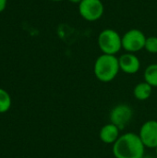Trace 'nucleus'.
<instances>
[{"label":"nucleus","instance_id":"1","mask_svg":"<svg viewBox=\"0 0 157 158\" xmlns=\"http://www.w3.org/2000/svg\"><path fill=\"white\" fill-rule=\"evenodd\" d=\"M145 148L139 134L127 132L113 144L112 152L116 158H143Z\"/></svg>","mask_w":157,"mask_h":158},{"label":"nucleus","instance_id":"2","mask_svg":"<svg viewBox=\"0 0 157 158\" xmlns=\"http://www.w3.org/2000/svg\"><path fill=\"white\" fill-rule=\"evenodd\" d=\"M119 70L118 57L114 55L102 54L96 58L93 65L94 76L102 82H110L115 80Z\"/></svg>","mask_w":157,"mask_h":158},{"label":"nucleus","instance_id":"3","mask_svg":"<svg viewBox=\"0 0 157 158\" xmlns=\"http://www.w3.org/2000/svg\"><path fill=\"white\" fill-rule=\"evenodd\" d=\"M97 44L103 54L116 56L122 48V36L113 29H105L99 33Z\"/></svg>","mask_w":157,"mask_h":158},{"label":"nucleus","instance_id":"4","mask_svg":"<svg viewBox=\"0 0 157 158\" xmlns=\"http://www.w3.org/2000/svg\"><path fill=\"white\" fill-rule=\"evenodd\" d=\"M145 34L139 29H130L122 35V48L128 53H137L144 49Z\"/></svg>","mask_w":157,"mask_h":158},{"label":"nucleus","instance_id":"5","mask_svg":"<svg viewBox=\"0 0 157 158\" xmlns=\"http://www.w3.org/2000/svg\"><path fill=\"white\" fill-rule=\"evenodd\" d=\"M79 13L87 21H96L105 13V6L101 0H82L79 4Z\"/></svg>","mask_w":157,"mask_h":158},{"label":"nucleus","instance_id":"6","mask_svg":"<svg viewBox=\"0 0 157 158\" xmlns=\"http://www.w3.org/2000/svg\"><path fill=\"white\" fill-rule=\"evenodd\" d=\"M133 117V109L127 104H118L115 106L109 114L110 123L116 125L120 131L124 130L130 122Z\"/></svg>","mask_w":157,"mask_h":158},{"label":"nucleus","instance_id":"7","mask_svg":"<svg viewBox=\"0 0 157 158\" xmlns=\"http://www.w3.org/2000/svg\"><path fill=\"white\" fill-rule=\"evenodd\" d=\"M139 136L145 147L155 149L157 147V120L145 121L140 129Z\"/></svg>","mask_w":157,"mask_h":158},{"label":"nucleus","instance_id":"8","mask_svg":"<svg viewBox=\"0 0 157 158\" xmlns=\"http://www.w3.org/2000/svg\"><path fill=\"white\" fill-rule=\"evenodd\" d=\"M120 70L126 74H135L140 70L141 61L133 53H125L118 57Z\"/></svg>","mask_w":157,"mask_h":158},{"label":"nucleus","instance_id":"9","mask_svg":"<svg viewBox=\"0 0 157 158\" xmlns=\"http://www.w3.org/2000/svg\"><path fill=\"white\" fill-rule=\"evenodd\" d=\"M120 130L114 124L108 123L103 126L99 132L100 140L106 144H114L119 138Z\"/></svg>","mask_w":157,"mask_h":158},{"label":"nucleus","instance_id":"10","mask_svg":"<svg viewBox=\"0 0 157 158\" xmlns=\"http://www.w3.org/2000/svg\"><path fill=\"white\" fill-rule=\"evenodd\" d=\"M153 87L146 81L139 82L133 90L134 97L139 101H145L149 99L152 95Z\"/></svg>","mask_w":157,"mask_h":158},{"label":"nucleus","instance_id":"11","mask_svg":"<svg viewBox=\"0 0 157 158\" xmlns=\"http://www.w3.org/2000/svg\"><path fill=\"white\" fill-rule=\"evenodd\" d=\"M144 81L149 83L152 87H157V63L149 65L143 73Z\"/></svg>","mask_w":157,"mask_h":158},{"label":"nucleus","instance_id":"12","mask_svg":"<svg viewBox=\"0 0 157 158\" xmlns=\"http://www.w3.org/2000/svg\"><path fill=\"white\" fill-rule=\"evenodd\" d=\"M12 106L10 94L3 88H0V114L6 113Z\"/></svg>","mask_w":157,"mask_h":158},{"label":"nucleus","instance_id":"13","mask_svg":"<svg viewBox=\"0 0 157 158\" xmlns=\"http://www.w3.org/2000/svg\"><path fill=\"white\" fill-rule=\"evenodd\" d=\"M144 49L151 54H157V37L150 36L146 38Z\"/></svg>","mask_w":157,"mask_h":158},{"label":"nucleus","instance_id":"14","mask_svg":"<svg viewBox=\"0 0 157 158\" xmlns=\"http://www.w3.org/2000/svg\"><path fill=\"white\" fill-rule=\"evenodd\" d=\"M6 4H7V0H0V13L6 9Z\"/></svg>","mask_w":157,"mask_h":158},{"label":"nucleus","instance_id":"15","mask_svg":"<svg viewBox=\"0 0 157 158\" xmlns=\"http://www.w3.org/2000/svg\"><path fill=\"white\" fill-rule=\"evenodd\" d=\"M68 1H69L70 3H72V4H80L82 0H68Z\"/></svg>","mask_w":157,"mask_h":158},{"label":"nucleus","instance_id":"16","mask_svg":"<svg viewBox=\"0 0 157 158\" xmlns=\"http://www.w3.org/2000/svg\"><path fill=\"white\" fill-rule=\"evenodd\" d=\"M50 1H53V2H60V1H63V0H50Z\"/></svg>","mask_w":157,"mask_h":158},{"label":"nucleus","instance_id":"17","mask_svg":"<svg viewBox=\"0 0 157 158\" xmlns=\"http://www.w3.org/2000/svg\"><path fill=\"white\" fill-rule=\"evenodd\" d=\"M155 150H156V156H157V147H156V148H155Z\"/></svg>","mask_w":157,"mask_h":158}]
</instances>
